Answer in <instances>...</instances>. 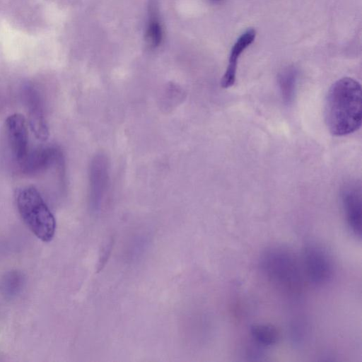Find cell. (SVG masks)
Segmentation results:
<instances>
[{
	"label": "cell",
	"instance_id": "obj_1",
	"mask_svg": "<svg viewBox=\"0 0 362 362\" xmlns=\"http://www.w3.org/2000/svg\"><path fill=\"white\" fill-rule=\"evenodd\" d=\"M362 92L355 79L344 77L330 87L325 101V120L336 136L349 135L361 126Z\"/></svg>",
	"mask_w": 362,
	"mask_h": 362
},
{
	"label": "cell",
	"instance_id": "obj_2",
	"mask_svg": "<svg viewBox=\"0 0 362 362\" xmlns=\"http://www.w3.org/2000/svg\"><path fill=\"white\" fill-rule=\"evenodd\" d=\"M264 275L284 291L299 293L303 286V269L295 254L282 246L266 249L259 259Z\"/></svg>",
	"mask_w": 362,
	"mask_h": 362
},
{
	"label": "cell",
	"instance_id": "obj_3",
	"mask_svg": "<svg viewBox=\"0 0 362 362\" xmlns=\"http://www.w3.org/2000/svg\"><path fill=\"white\" fill-rule=\"evenodd\" d=\"M18 211L31 232L45 243L51 241L56 230L55 218L37 189L26 185L16 193Z\"/></svg>",
	"mask_w": 362,
	"mask_h": 362
},
{
	"label": "cell",
	"instance_id": "obj_4",
	"mask_svg": "<svg viewBox=\"0 0 362 362\" xmlns=\"http://www.w3.org/2000/svg\"><path fill=\"white\" fill-rule=\"evenodd\" d=\"M303 271L315 285L327 283L333 274V264L327 252L315 243L307 244L303 252Z\"/></svg>",
	"mask_w": 362,
	"mask_h": 362
},
{
	"label": "cell",
	"instance_id": "obj_5",
	"mask_svg": "<svg viewBox=\"0 0 362 362\" xmlns=\"http://www.w3.org/2000/svg\"><path fill=\"white\" fill-rule=\"evenodd\" d=\"M5 129L10 150L19 165L30 151L27 119L21 113L11 114L5 120Z\"/></svg>",
	"mask_w": 362,
	"mask_h": 362
},
{
	"label": "cell",
	"instance_id": "obj_6",
	"mask_svg": "<svg viewBox=\"0 0 362 362\" xmlns=\"http://www.w3.org/2000/svg\"><path fill=\"white\" fill-rule=\"evenodd\" d=\"M25 104L28 108V124L35 136L40 141L49 137V129L44 115L42 99L37 90L32 86L24 90Z\"/></svg>",
	"mask_w": 362,
	"mask_h": 362
},
{
	"label": "cell",
	"instance_id": "obj_7",
	"mask_svg": "<svg viewBox=\"0 0 362 362\" xmlns=\"http://www.w3.org/2000/svg\"><path fill=\"white\" fill-rule=\"evenodd\" d=\"M341 205L347 225L351 233L361 238V192L356 185H348L341 194Z\"/></svg>",
	"mask_w": 362,
	"mask_h": 362
},
{
	"label": "cell",
	"instance_id": "obj_8",
	"mask_svg": "<svg viewBox=\"0 0 362 362\" xmlns=\"http://www.w3.org/2000/svg\"><path fill=\"white\" fill-rule=\"evenodd\" d=\"M61 157L59 151L52 146H45L29 151L23 162L19 165L21 170L27 175L40 174L56 163Z\"/></svg>",
	"mask_w": 362,
	"mask_h": 362
},
{
	"label": "cell",
	"instance_id": "obj_9",
	"mask_svg": "<svg viewBox=\"0 0 362 362\" xmlns=\"http://www.w3.org/2000/svg\"><path fill=\"white\" fill-rule=\"evenodd\" d=\"M256 31L252 28L246 30L238 38L231 48L228 67L221 79V86L228 88L233 86L236 78L238 60L243 51L255 40Z\"/></svg>",
	"mask_w": 362,
	"mask_h": 362
},
{
	"label": "cell",
	"instance_id": "obj_10",
	"mask_svg": "<svg viewBox=\"0 0 362 362\" xmlns=\"http://www.w3.org/2000/svg\"><path fill=\"white\" fill-rule=\"evenodd\" d=\"M163 31L158 18L156 0H150L148 4V22L145 39L151 48L158 47L162 40Z\"/></svg>",
	"mask_w": 362,
	"mask_h": 362
},
{
	"label": "cell",
	"instance_id": "obj_11",
	"mask_svg": "<svg viewBox=\"0 0 362 362\" xmlns=\"http://www.w3.org/2000/svg\"><path fill=\"white\" fill-rule=\"evenodd\" d=\"M298 72L293 67L284 69L279 75L278 83L284 102L290 104L296 94Z\"/></svg>",
	"mask_w": 362,
	"mask_h": 362
},
{
	"label": "cell",
	"instance_id": "obj_12",
	"mask_svg": "<svg viewBox=\"0 0 362 362\" xmlns=\"http://www.w3.org/2000/svg\"><path fill=\"white\" fill-rule=\"evenodd\" d=\"M252 339L258 345L270 346L275 344L279 338L277 329L269 324H255L251 327Z\"/></svg>",
	"mask_w": 362,
	"mask_h": 362
},
{
	"label": "cell",
	"instance_id": "obj_13",
	"mask_svg": "<svg viewBox=\"0 0 362 362\" xmlns=\"http://www.w3.org/2000/svg\"><path fill=\"white\" fill-rule=\"evenodd\" d=\"M211 1L216 2V1H219L221 0H211Z\"/></svg>",
	"mask_w": 362,
	"mask_h": 362
}]
</instances>
